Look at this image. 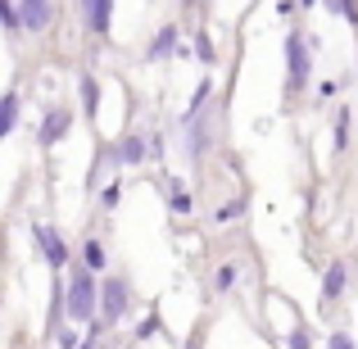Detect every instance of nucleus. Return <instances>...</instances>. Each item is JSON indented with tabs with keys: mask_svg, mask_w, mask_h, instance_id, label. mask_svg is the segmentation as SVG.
Masks as SVG:
<instances>
[{
	"mask_svg": "<svg viewBox=\"0 0 358 349\" xmlns=\"http://www.w3.org/2000/svg\"><path fill=\"white\" fill-rule=\"evenodd\" d=\"M164 200H168V209H173V213H182V218L195 209V200H191V186H186L182 177H168V186H164Z\"/></svg>",
	"mask_w": 358,
	"mask_h": 349,
	"instance_id": "obj_11",
	"label": "nucleus"
},
{
	"mask_svg": "<svg viewBox=\"0 0 358 349\" xmlns=\"http://www.w3.org/2000/svg\"><path fill=\"white\" fill-rule=\"evenodd\" d=\"M118 200H122V182H118V177L100 182V209H105V213H114V209H118Z\"/></svg>",
	"mask_w": 358,
	"mask_h": 349,
	"instance_id": "obj_16",
	"label": "nucleus"
},
{
	"mask_svg": "<svg viewBox=\"0 0 358 349\" xmlns=\"http://www.w3.org/2000/svg\"><path fill=\"white\" fill-rule=\"evenodd\" d=\"M100 349H109V345H100Z\"/></svg>",
	"mask_w": 358,
	"mask_h": 349,
	"instance_id": "obj_29",
	"label": "nucleus"
},
{
	"mask_svg": "<svg viewBox=\"0 0 358 349\" xmlns=\"http://www.w3.org/2000/svg\"><path fill=\"white\" fill-rule=\"evenodd\" d=\"M286 349H313V341H308V332H304V327H290Z\"/></svg>",
	"mask_w": 358,
	"mask_h": 349,
	"instance_id": "obj_22",
	"label": "nucleus"
},
{
	"mask_svg": "<svg viewBox=\"0 0 358 349\" xmlns=\"http://www.w3.org/2000/svg\"><path fill=\"white\" fill-rule=\"evenodd\" d=\"M236 277H241V272H236V263H222V268H218V277H213V290H231V286H236Z\"/></svg>",
	"mask_w": 358,
	"mask_h": 349,
	"instance_id": "obj_20",
	"label": "nucleus"
},
{
	"mask_svg": "<svg viewBox=\"0 0 358 349\" xmlns=\"http://www.w3.org/2000/svg\"><path fill=\"white\" fill-rule=\"evenodd\" d=\"M78 345H82V336H78V322H69V327L59 332V349H78Z\"/></svg>",
	"mask_w": 358,
	"mask_h": 349,
	"instance_id": "obj_24",
	"label": "nucleus"
},
{
	"mask_svg": "<svg viewBox=\"0 0 358 349\" xmlns=\"http://www.w3.org/2000/svg\"><path fill=\"white\" fill-rule=\"evenodd\" d=\"M245 213V200H231V204H222L218 213H213V222H227V218H241Z\"/></svg>",
	"mask_w": 358,
	"mask_h": 349,
	"instance_id": "obj_23",
	"label": "nucleus"
},
{
	"mask_svg": "<svg viewBox=\"0 0 358 349\" xmlns=\"http://www.w3.org/2000/svg\"><path fill=\"white\" fill-rule=\"evenodd\" d=\"M82 263H87L91 272H105V268H109V254H105V245H100L96 236H91V241L82 245Z\"/></svg>",
	"mask_w": 358,
	"mask_h": 349,
	"instance_id": "obj_13",
	"label": "nucleus"
},
{
	"mask_svg": "<svg viewBox=\"0 0 358 349\" xmlns=\"http://www.w3.org/2000/svg\"><path fill=\"white\" fill-rule=\"evenodd\" d=\"M341 91V82H317V100H331Z\"/></svg>",
	"mask_w": 358,
	"mask_h": 349,
	"instance_id": "obj_26",
	"label": "nucleus"
},
{
	"mask_svg": "<svg viewBox=\"0 0 358 349\" xmlns=\"http://www.w3.org/2000/svg\"><path fill=\"white\" fill-rule=\"evenodd\" d=\"M145 159H150V136L145 131H131V136L118 141V164L136 168V164H145Z\"/></svg>",
	"mask_w": 358,
	"mask_h": 349,
	"instance_id": "obj_10",
	"label": "nucleus"
},
{
	"mask_svg": "<svg viewBox=\"0 0 358 349\" xmlns=\"http://www.w3.org/2000/svg\"><path fill=\"white\" fill-rule=\"evenodd\" d=\"M299 5H304V9H313V5H317V0H299Z\"/></svg>",
	"mask_w": 358,
	"mask_h": 349,
	"instance_id": "obj_28",
	"label": "nucleus"
},
{
	"mask_svg": "<svg viewBox=\"0 0 358 349\" xmlns=\"http://www.w3.org/2000/svg\"><path fill=\"white\" fill-rule=\"evenodd\" d=\"M64 313L78 327H91L100 318V281L87 263H78V268L69 272V281H64Z\"/></svg>",
	"mask_w": 358,
	"mask_h": 349,
	"instance_id": "obj_1",
	"label": "nucleus"
},
{
	"mask_svg": "<svg viewBox=\"0 0 358 349\" xmlns=\"http://www.w3.org/2000/svg\"><path fill=\"white\" fill-rule=\"evenodd\" d=\"M327 14H341L350 27H358V0H322Z\"/></svg>",
	"mask_w": 358,
	"mask_h": 349,
	"instance_id": "obj_17",
	"label": "nucleus"
},
{
	"mask_svg": "<svg viewBox=\"0 0 358 349\" xmlns=\"http://www.w3.org/2000/svg\"><path fill=\"white\" fill-rule=\"evenodd\" d=\"M78 9H82L87 32L109 36V27H114V0H78Z\"/></svg>",
	"mask_w": 358,
	"mask_h": 349,
	"instance_id": "obj_5",
	"label": "nucleus"
},
{
	"mask_svg": "<svg viewBox=\"0 0 358 349\" xmlns=\"http://www.w3.org/2000/svg\"><path fill=\"white\" fill-rule=\"evenodd\" d=\"M150 159H164V136H159V131L150 136Z\"/></svg>",
	"mask_w": 358,
	"mask_h": 349,
	"instance_id": "obj_27",
	"label": "nucleus"
},
{
	"mask_svg": "<svg viewBox=\"0 0 358 349\" xmlns=\"http://www.w3.org/2000/svg\"><path fill=\"white\" fill-rule=\"evenodd\" d=\"M32 245L36 250H41V259L50 263L55 272L64 268V263H69V245H64V236L50 227V222H32Z\"/></svg>",
	"mask_w": 358,
	"mask_h": 349,
	"instance_id": "obj_4",
	"label": "nucleus"
},
{
	"mask_svg": "<svg viewBox=\"0 0 358 349\" xmlns=\"http://www.w3.org/2000/svg\"><path fill=\"white\" fill-rule=\"evenodd\" d=\"M69 131H73V109H50V114L41 118V127H36V141H41V145H59Z\"/></svg>",
	"mask_w": 358,
	"mask_h": 349,
	"instance_id": "obj_7",
	"label": "nucleus"
},
{
	"mask_svg": "<svg viewBox=\"0 0 358 349\" xmlns=\"http://www.w3.org/2000/svg\"><path fill=\"white\" fill-rule=\"evenodd\" d=\"M313 50H317V36L308 32H290L286 36V91L299 96L313 78Z\"/></svg>",
	"mask_w": 358,
	"mask_h": 349,
	"instance_id": "obj_2",
	"label": "nucleus"
},
{
	"mask_svg": "<svg viewBox=\"0 0 358 349\" xmlns=\"http://www.w3.org/2000/svg\"><path fill=\"white\" fill-rule=\"evenodd\" d=\"M345 286H350V263H327V272H322V308L336 304V299L345 295Z\"/></svg>",
	"mask_w": 358,
	"mask_h": 349,
	"instance_id": "obj_9",
	"label": "nucleus"
},
{
	"mask_svg": "<svg viewBox=\"0 0 358 349\" xmlns=\"http://www.w3.org/2000/svg\"><path fill=\"white\" fill-rule=\"evenodd\" d=\"M159 332H164L159 313H150V318H141V322H136V341H150V336H159Z\"/></svg>",
	"mask_w": 358,
	"mask_h": 349,
	"instance_id": "obj_21",
	"label": "nucleus"
},
{
	"mask_svg": "<svg viewBox=\"0 0 358 349\" xmlns=\"http://www.w3.org/2000/svg\"><path fill=\"white\" fill-rule=\"evenodd\" d=\"M195 59H200V64H213V59H218V50H213V36H209V32L195 36Z\"/></svg>",
	"mask_w": 358,
	"mask_h": 349,
	"instance_id": "obj_19",
	"label": "nucleus"
},
{
	"mask_svg": "<svg viewBox=\"0 0 358 349\" xmlns=\"http://www.w3.org/2000/svg\"><path fill=\"white\" fill-rule=\"evenodd\" d=\"M14 127H18V91H9L5 105H0V136H9Z\"/></svg>",
	"mask_w": 358,
	"mask_h": 349,
	"instance_id": "obj_15",
	"label": "nucleus"
},
{
	"mask_svg": "<svg viewBox=\"0 0 358 349\" xmlns=\"http://www.w3.org/2000/svg\"><path fill=\"white\" fill-rule=\"evenodd\" d=\"M78 96H82V118H96L100 114V82L91 78H78Z\"/></svg>",
	"mask_w": 358,
	"mask_h": 349,
	"instance_id": "obj_12",
	"label": "nucleus"
},
{
	"mask_svg": "<svg viewBox=\"0 0 358 349\" xmlns=\"http://www.w3.org/2000/svg\"><path fill=\"white\" fill-rule=\"evenodd\" d=\"M127 308H131L127 277H105V281H100V318H105L109 327H118L122 318H127Z\"/></svg>",
	"mask_w": 358,
	"mask_h": 349,
	"instance_id": "obj_3",
	"label": "nucleus"
},
{
	"mask_svg": "<svg viewBox=\"0 0 358 349\" xmlns=\"http://www.w3.org/2000/svg\"><path fill=\"white\" fill-rule=\"evenodd\" d=\"M327 349H358V345H354L350 332H331V336H327Z\"/></svg>",
	"mask_w": 358,
	"mask_h": 349,
	"instance_id": "obj_25",
	"label": "nucleus"
},
{
	"mask_svg": "<svg viewBox=\"0 0 358 349\" xmlns=\"http://www.w3.org/2000/svg\"><path fill=\"white\" fill-rule=\"evenodd\" d=\"M0 23H5L9 36L27 32V27H23V14H18V0H0Z\"/></svg>",
	"mask_w": 358,
	"mask_h": 349,
	"instance_id": "obj_14",
	"label": "nucleus"
},
{
	"mask_svg": "<svg viewBox=\"0 0 358 349\" xmlns=\"http://www.w3.org/2000/svg\"><path fill=\"white\" fill-rule=\"evenodd\" d=\"M350 109H336V131H331V145L336 150H345V145H350Z\"/></svg>",
	"mask_w": 358,
	"mask_h": 349,
	"instance_id": "obj_18",
	"label": "nucleus"
},
{
	"mask_svg": "<svg viewBox=\"0 0 358 349\" xmlns=\"http://www.w3.org/2000/svg\"><path fill=\"white\" fill-rule=\"evenodd\" d=\"M173 55H186V45H182V32L168 23V27H159L155 41L145 45V59H150V64H159V59H173Z\"/></svg>",
	"mask_w": 358,
	"mask_h": 349,
	"instance_id": "obj_6",
	"label": "nucleus"
},
{
	"mask_svg": "<svg viewBox=\"0 0 358 349\" xmlns=\"http://www.w3.org/2000/svg\"><path fill=\"white\" fill-rule=\"evenodd\" d=\"M18 14L27 32H45L55 23V0H18Z\"/></svg>",
	"mask_w": 358,
	"mask_h": 349,
	"instance_id": "obj_8",
	"label": "nucleus"
}]
</instances>
